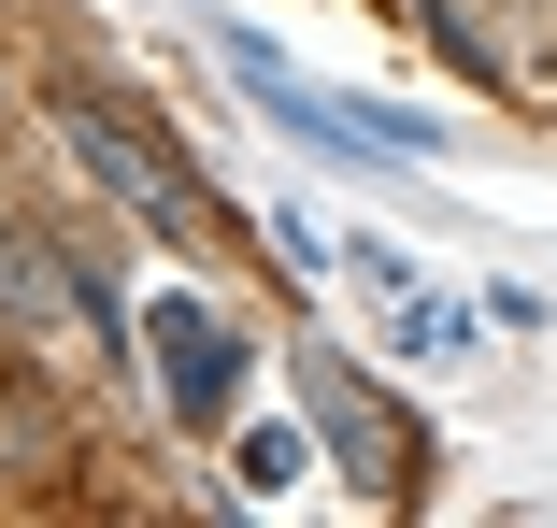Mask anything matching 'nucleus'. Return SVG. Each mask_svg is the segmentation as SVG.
<instances>
[{
  "label": "nucleus",
  "instance_id": "1",
  "mask_svg": "<svg viewBox=\"0 0 557 528\" xmlns=\"http://www.w3.org/2000/svg\"><path fill=\"white\" fill-rule=\"evenodd\" d=\"M58 143L86 158V186L115 200V215H129L144 243H186V257H200L214 229H230V215H214V186H200V172H186V158H172L144 115H129V100H100V86H58Z\"/></svg>",
  "mask_w": 557,
  "mask_h": 528
},
{
  "label": "nucleus",
  "instance_id": "2",
  "mask_svg": "<svg viewBox=\"0 0 557 528\" xmlns=\"http://www.w3.org/2000/svg\"><path fill=\"white\" fill-rule=\"evenodd\" d=\"M144 343H158V400H172V429H230V400H244V329H230V314H214V300H144Z\"/></svg>",
  "mask_w": 557,
  "mask_h": 528
},
{
  "label": "nucleus",
  "instance_id": "3",
  "mask_svg": "<svg viewBox=\"0 0 557 528\" xmlns=\"http://www.w3.org/2000/svg\"><path fill=\"white\" fill-rule=\"evenodd\" d=\"M300 400H314V429H329V443H344V457H358V472H372L386 500L414 486V429H400V414H386V400H372V386H358L344 357H329V343L300 357Z\"/></svg>",
  "mask_w": 557,
  "mask_h": 528
},
{
  "label": "nucleus",
  "instance_id": "4",
  "mask_svg": "<svg viewBox=\"0 0 557 528\" xmlns=\"http://www.w3.org/2000/svg\"><path fill=\"white\" fill-rule=\"evenodd\" d=\"M58 286H72V257H58L44 229H15V215H0V329H44V314H58Z\"/></svg>",
  "mask_w": 557,
  "mask_h": 528
},
{
  "label": "nucleus",
  "instance_id": "5",
  "mask_svg": "<svg viewBox=\"0 0 557 528\" xmlns=\"http://www.w3.org/2000/svg\"><path fill=\"white\" fill-rule=\"evenodd\" d=\"M386 329H400L414 357H472V343H486V314H472V300H429V286H400V300H386Z\"/></svg>",
  "mask_w": 557,
  "mask_h": 528
},
{
  "label": "nucleus",
  "instance_id": "6",
  "mask_svg": "<svg viewBox=\"0 0 557 528\" xmlns=\"http://www.w3.org/2000/svg\"><path fill=\"white\" fill-rule=\"evenodd\" d=\"M230 472H244L258 500H286V486H300V443H286V429H244V443H230Z\"/></svg>",
  "mask_w": 557,
  "mask_h": 528
}]
</instances>
